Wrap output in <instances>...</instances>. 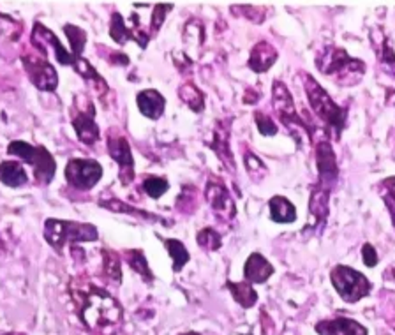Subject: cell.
Returning <instances> with one entry per match:
<instances>
[{"instance_id":"1","label":"cell","mask_w":395,"mask_h":335,"mask_svg":"<svg viewBox=\"0 0 395 335\" xmlns=\"http://www.w3.org/2000/svg\"><path fill=\"white\" fill-rule=\"evenodd\" d=\"M79 320L90 330H105L122 321V307L105 289L90 288L78 302Z\"/></svg>"},{"instance_id":"2","label":"cell","mask_w":395,"mask_h":335,"mask_svg":"<svg viewBox=\"0 0 395 335\" xmlns=\"http://www.w3.org/2000/svg\"><path fill=\"white\" fill-rule=\"evenodd\" d=\"M314 60H316L320 72L330 76L337 85H342V87L358 85L365 74V64L362 60L349 57L348 51L332 46V44L318 51Z\"/></svg>"},{"instance_id":"3","label":"cell","mask_w":395,"mask_h":335,"mask_svg":"<svg viewBox=\"0 0 395 335\" xmlns=\"http://www.w3.org/2000/svg\"><path fill=\"white\" fill-rule=\"evenodd\" d=\"M302 78L304 91H306L307 99H309L311 108H313V112L327 124V127H330L335 140H339V136H341L342 129H344L346 126V117H348V113L330 98V94L321 87L313 76L307 74V72H302Z\"/></svg>"},{"instance_id":"4","label":"cell","mask_w":395,"mask_h":335,"mask_svg":"<svg viewBox=\"0 0 395 335\" xmlns=\"http://www.w3.org/2000/svg\"><path fill=\"white\" fill-rule=\"evenodd\" d=\"M272 106L277 119L280 120V124H284V127H286L297 140H300V145H302L304 138H307V140L313 138V127L300 119L299 112L294 108V103L290 91H287L286 85H284L283 81H279V79H276L272 85Z\"/></svg>"},{"instance_id":"5","label":"cell","mask_w":395,"mask_h":335,"mask_svg":"<svg viewBox=\"0 0 395 335\" xmlns=\"http://www.w3.org/2000/svg\"><path fill=\"white\" fill-rule=\"evenodd\" d=\"M44 238L48 244L62 253L65 244H79V242L97 240L96 226L86 223H72V221L48 219L44 223Z\"/></svg>"},{"instance_id":"6","label":"cell","mask_w":395,"mask_h":335,"mask_svg":"<svg viewBox=\"0 0 395 335\" xmlns=\"http://www.w3.org/2000/svg\"><path fill=\"white\" fill-rule=\"evenodd\" d=\"M330 281L334 284L335 291L339 293L344 302L355 303L365 298L373 289V284L362 272L348 267V265H337L332 268Z\"/></svg>"},{"instance_id":"7","label":"cell","mask_w":395,"mask_h":335,"mask_svg":"<svg viewBox=\"0 0 395 335\" xmlns=\"http://www.w3.org/2000/svg\"><path fill=\"white\" fill-rule=\"evenodd\" d=\"M313 143H314V157H316V166H318L316 188L332 191V188H334L339 180V166H337L335 152L334 148H332V143L328 141L327 136L316 138Z\"/></svg>"},{"instance_id":"8","label":"cell","mask_w":395,"mask_h":335,"mask_svg":"<svg viewBox=\"0 0 395 335\" xmlns=\"http://www.w3.org/2000/svg\"><path fill=\"white\" fill-rule=\"evenodd\" d=\"M103 168L93 159H71L65 166V180L78 191H90L101 180Z\"/></svg>"},{"instance_id":"9","label":"cell","mask_w":395,"mask_h":335,"mask_svg":"<svg viewBox=\"0 0 395 335\" xmlns=\"http://www.w3.org/2000/svg\"><path fill=\"white\" fill-rule=\"evenodd\" d=\"M22 64L34 87L43 92H53L58 85V74L53 65L37 55H22Z\"/></svg>"},{"instance_id":"10","label":"cell","mask_w":395,"mask_h":335,"mask_svg":"<svg viewBox=\"0 0 395 335\" xmlns=\"http://www.w3.org/2000/svg\"><path fill=\"white\" fill-rule=\"evenodd\" d=\"M106 147H108L112 159H115L117 164L120 166V180L124 185H129L134 178V159L129 141L119 131L112 129L106 138Z\"/></svg>"},{"instance_id":"11","label":"cell","mask_w":395,"mask_h":335,"mask_svg":"<svg viewBox=\"0 0 395 335\" xmlns=\"http://www.w3.org/2000/svg\"><path fill=\"white\" fill-rule=\"evenodd\" d=\"M205 198L217 219H221L223 223H230V221L235 219L237 206H235L230 191L224 188V184L219 178H210L205 188Z\"/></svg>"},{"instance_id":"12","label":"cell","mask_w":395,"mask_h":335,"mask_svg":"<svg viewBox=\"0 0 395 335\" xmlns=\"http://www.w3.org/2000/svg\"><path fill=\"white\" fill-rule=\"evenodd\" d=\"M32 44L41 51L43 55H48V51L53 50L55 58H57L58 64L62 65H75L76 58L72 57L71 51H67L64 48V44L58 41V37L55 36L51 30H48L43 23H36L32 29Z\"/></svg>"},{"instance_id":"13","label":"cell","mask_w":395,"mask_h":335,"mask_svg":"<svg viewBox=\"0 0 395 335\" xmlns=\"http://www.w3.org/2000/svg\"><path fill=\"white\" fill-rule=\"evenodd\" d=\"M22 36L23 23L0 13V57H4L6 60H13Z\"/></svg>"},{"instance_id":"14","label":"cell","mask_w":395,"mask_h":335,"mask_svg":"<svg viewBox=\"0 0 395 335\" xmlns=\"http://www.w3.org/2000/svg\"><path fill=\"white\" fill-rule=\"evenodd\" d=\"M314 330L320 335H369L367 328L351 317L323 320L314 327Z\"/></svg>"},{"instance_id":"15","label":"cell","mask_w":395,"mask_h":335,"mask_svg":"<svg viewBox=\"0 0 395 335\" xmlns=\"http://www.w3.org/2000/svg\"><path fill=\"white\" fill-rule=\"evenodd\" d=\"M210 148L217 154V157L226 164L228 170L231 173L237 171V166H235L233 154H231L230 148V124L228 122H217L214 127V140L210 141Z\"/></svg>"},{"instance_id":"16","label":"cell","mask_w":395,"mask_h":335,"mask_svg":"<svg viewBox=\"0 0 395 335\" xmlns=\"http://www.w3.org/2000/svg\"><path fill=\"white\" fill-rule=\"evenodd\" d=\"M93 117H96V110H92V106L89 110L79 108V112L72 117V127L76 131V136L85 145H93L99 140V127H97Z\"/></svg>"},{"instance_id":"17","label":"cell","mask_w":395,"mask_h":335,"mask_svg":"<svg viewBox=\"0 0 395 335\" xmlns=\"http://www.w3.org/2000/svg\"><path fill=\"white\" fill-rule=\"evenodd\" d=\"M273 274V267L263 254L252 253L244 265V277L251 284H263Z\"/></svg>"},{"instance_id":"18","label":"cell","mask_w":395,"mask_h":335,"mask_svg":"<svg viewBox=\"0 0 395 335\" xmlns=\"http://www.w3.org/2000/svg\"><path fill=\"white\" fill-rule=\"evenodd\" d=\"M136 105L140 108L141 115H145L150 120H157L164 113L166 99L162 98L161 92L154 91V88H147V91H141L136 96Z\"/></svg>"},{"instance_id":"19","label":"cell","mask_w":395,"mask_h":335,"mask_svg":"<svg viewBox=\"0 0 395 335\" xmlns=\"http://www.w3.org/2000/svg\"><path fill=\"white\" fill-rule=\"evenodd\" d=\"M277 57H279V53H277V50L272 46V44L266 43V41H259V43L254 44V48L251 50L247 65L254 72H266L273 64H276Z\"/></svg>"},{"instance_id":"20","label":"cell","mask_w":395,"mask_h":335,"mask_svg":"<svg viewBox=\"0 0 395 335\" xmlns=\"http://www.w3.org/2000/svg\"><path fill=\"white\" fill-rule=\"evenodd\" d=\"M34 166V175H36V180L39 185H48L55 177V171H57V164H55V159L51 157L50 152L44 147H37V155L32 162Z\"/></svg>"},{"instance_id":"21","label":"cell","mask_w":395,"mask_h":335,"mask_svg":"<svg viewBox=\"0 0 395 335\" xmlns=\"http://www.w3.org/2000/svg\"><path fill=\"white\" fill-rule=\"evenodd\" d=\"M380 37L376 36V32H373V46L374 51H376L377 62H380L381 69H383L387 74L394 76L395 78V53L394 48H391L390 39L387 36L381 34V30H377Z\"/></svg>"},{"instance_id":"22","label":"cell","mask_w":395,"mask_h":335,"mask_svg":"<svg viewBox=\"0 0 395 335\" xmlns=\"http://www.w3.org/2000/svg\"><path fill=\"white\" fill-rule=\"evenodd\" d=\"M270 219L277 224H291L297 221V210L294 205L284 196H273L268 202Z\"/></svg>"},{"instance_id":"23","label":"cell","mask_w":395,"mask_h":335,"mask_svg":"<svg viewBox=\"0 0 395 335\" xmlns=\"http://www.w3.org/2000/svg\"><path fill=\"white\" fill-rule=\"evenodd\" d=\"M72 67L76 69V72H78L79 76H82L83 79H86L89 83H92L93 85V91L97 92V96L101 99H105V96H108V92H110V88H108V85H106V81L105 79L99 76V72L96 71V69L90 65V62L89 60H85L83 57H79V58H76L75 60V65Z\"/></svg>"},{"instance_id":"24","label":"cell","mask_w":395,"mask_h":335,"mask_svg":"<svg viewBox=\"0 0 395 335\" xmlns=\"http://www.w3.org/2000/svg\"><path fill=\"white\" fill-rule=\"evenodd\" d=\"M0 182L8 188H22L27 184V173L23 166L16 161L0 162Z\"/></svg>"},{"instance_id":"25","label":"cell","mask_w":395,"mask_h":335,"mask_svg":"<svg viewBox=\"0 0 395 335\" xmlns=\"http://www.w3.org/2000/svg\"><path fill=\"white\" fill-rule=\"evenodd\" d=\"M226 288L230 289V293H231V296L235 298V302L240 303L244 309H251V307H254V303L258 302V293L254 291V288H252L251 282L228 281Z\"/></svg>"},{"instance_id":"26","label":"cell","mask_w":395,"mask_h":335,"mask_svg":"<svg viewBox=\"0 0 395 335\" xmlns=\"http://www.w3.org/2000/svg\"><path fill=\"white\" fill-rule=\"evenodd\" d=\"M330 205V191L321 188H314L309 199V214L316 219V223H325Z\"/></svg>"},{"instance_id":"27","label":"cell","mask_w":395,"mask_h":335,"mask_svg":"<svg viewBox=\"0 0 395 335\" xmlns=\"http://www.w3.org/2000/svg\"><path fill=\"white\" fill-rule=\"evenodd\" d=\"M205 43V29H203V23L200 20H189L186 23V29H183V44H186L187 51H193L196 53L200 48Z\"/></svg>"},{"instance_id":"28","label":"cell","mask_w":395,"mask_h":335,"mask_svg":"<svg viewBox=\"0 0 395 335\" xmlns=\"http://www.w3.org/2000/svg\"><path fill=\"white\" fill-rule=\"evenodd\" d=\"M179 98L182 99L194 113L203 112V108H205V96H203V92L200 91L193 81H186L183 85H180Z\"/></svg>"},{"instance_id":"29","label":"cell","mask_w":395,"mask_h":335,"mask_svg":"<svg viewBox=\"0 0 395 335\" xmlns=\"http://www.w3.org/2000/svg\"><path fill=\"white\" fill-rule=\"evenodd\" d=\"M103 274L106 281L112 284H120L122 282V267H120V256L110 249L103 251Z\"/></svg>"},{"instance_id":"30","label":"cell","mask_w":395,"mask_h":335,"mask_svg":"<svg viewBox=\"0 0 395 335\" xmlns=\"http://www.w3.org/2000/svg\"><path fill=\"white\" fill-rule=\"evenodd\" d=\"M166 249H168L169 258L173 260V272H180L187 265V261L190 260L189 251L186 249V245L176 238H166L164 240Z\"/></svg>"},{"instance_id":"31","label":"cell","mask_w":395,"mask_h":335,"mask_svg":"<svg viewBox=\"0 0 395 335\" xmlns=\"http://www.w3.org/2000/svg\"><path fill=\"white\" fill-rule=\"evenodd\" d=\"M124 258H126V261L129 263V267L133 268L136 274H140L141 277H143V281L147 282L154 281V274L150 272V267H148L147 263V258H145V254L141 253L140 249H131V251H126Z\"/></svg>"},{"instance_id":"32","label":"cell","mask_w":395,"mask_h":335,"mask_svg":"<svg viewBox=\"0 0 395 335\" xmlns=\"http://www.w3.org/2000/svg\"><path fill=\"white\" fill-rule=\"evenodd\" d=\"M110 36H112V39L115 41V43L122 44V46L127 43V41L131 39L134 41L133 29L127 25L126 20L122 18L120 13H113L112 15V22H110Z\"/></svg>"},{"instance_id":"33","label":"cell","mask_w":395,"mask_h":335,"mask_svg":"<svg viewBox=\"0 0 395 335\" xmlns=\"http://www.w3.org/2000/svg\"><path fill=\"white\" fill-rule=\"evenodd\" d=\"M244 164H245V171H247V175L254 182H261L263 178L268 175V168H266V164L252 150L244 152Z\"/></svg>"},{"instance_id":"34","label":"cell","mask_w":395,"mask_h":335,"mask_svg":"<svg viewBox=\"0 0 395 335\" xmlns=\"http://www.w3.org/2000/svg\"><path fill=\"white\" fill-rule=\"evenodd\" d=\"M64 32H65V37H67V41H69V46H71L72 57L79 58L82 57L83 50H85L86 32L83 29H79V27L71 25V23L64 25Z\"/></svg>"},{"instance_id":"35","label":"cell","mask_w":395,"mask_h":335,"mask_svg":"<svg viewBox=\"0 0 395 335\" xmlns=\"http://www.w3.org/2000/svg\"><path fill=\"white\" fill-rule=\"evenodd\" d=\"M196 242L200 247L209 251V253L219 251L221 245H223V238H221V235L214 228H203L202 231H198Z\"/></svg>"},{"instance_id":"36","label":"cell","mask_w":395,"mask_h":335,"mask_svg":"<svg viewBox=\"0 0 395 335\" xmlns=\"http://www.w3.org/2000/svg\"><path fill=\"white\" fill-rule=\"evenodd\" d=\"M8 154L22 159V161L27 162V164H32L34 159H36L37 155V147H32V145L27 143V141L16 140L8 145Z\"/></svg>"},{"instance_id":"37","label":"cell","mask_w":395,"mask_h":335,"mask_svg":"<svg viewBox=\"0 0 395 335\" xmlns=\"http://www.w3.org/2000/svg\"><path fill=\"white\" fill-rule=\"evenodd\" d=\"M101 205L106 206L108 210H113V212L129 214V216L143 217V219H148V221H159V217L154 216V214H148V212H143V210H138V209H134V206H129V205H126V203L119 202V199H108V202H101Z\"/></svg>"},{"instance_id":"38","label":"cell","mask_w":395,"mask_h":335,"mask_svg":"<svg viewBox=\"0 0 395 335\" xmlns=\"http://www.w3.org/2000/svg\"><path fill=\"white\" fill-rule=\"evenodd\" d=\"M169 189V184L166 178L161 177H147L143 180V191L150 196L152 199H159Z\"/></svg>"},{"instance_id":"39","label":"cell","mask_w":395,"mask_h":335,"mask_svg":"<svg viewBox=\"0 0 395 335\" xmlns=\"http://www.w3.org/2000/svg\"><path fill=\"white\" fill-rule=\"evenodd\" d=\"M173 9V4H157L154 8V11H152V20H150V30H148V34H150V37H154L155 34L161 30L162 23H164L166 16H168V13Z\"/></svg>"},{"instance_id":"40","label":"cell","mask_w":395,"mask_h":335,"mask_svg":"<svg viewBox=\"0 0 395 335\" xmlns=\"http://www.w3.org/2000/svg\"><path fill=\"white\" fill-rule=\"evenodd\" d=\"M254 122H256V127H258L259 134H263V136H276L277 134V124L273 122L272 117H268L266 113L256 112Z\"/></svg>"},{"instance_id":"41","label":"cell","mask_w":395,"mask_h":335,"mask_svg":"<svg viewBox=\"0 0 395 335\" xmlns=\"http://www.w3.org/2000/svg\"><path fill=\"white\" fill-rule=\"evenodd\" d=\"M362 258H363V265L369 268H374L377 265V261H380L376 249H374V245H370V244H363Z\"/></svg>"},{"instance_id":"42","label":"cell","mask_w":395,"mask_h":335,"mask_svg":"<svg viewBox=\"0 0 395 335\" xmlns=\"http://www.w3.org/2000/svg\"><path fill=\"white\" fill-rule=\"evenodd\" d=\"M238 9H242V16L249 18L254 23H261L265 18V11H259L258 8H252V6H237Z\"/></svg>"},{"instance_id":"43","label":"cell","mask_w":395,"mask_h":335,"mask_svg":"<svg viewBox=\"0 0 395 335\" xmlns=\"http://www.w3.org/2000/svg\"><path fill=\"white\" fill-rule=\"evenodd\" d=\"M384 203H387V205H388V210H390L391 221H394V226H395V199H391L390 196L384 195Z\"/></svg>"},{"instance_id":"44","label":"cell","mask_w":395,"mask_h":335,"mask_svg":"<svg viewBox=\"0 0 395 335\" xmlns=\"http://www.w3.org/2000/svg\"><path fill=\"white\" fill-rule=\"evenodd\" d=\"M182 335H200V334H196V331H187V334H182Z\"/></svg>"}]
</instances>
